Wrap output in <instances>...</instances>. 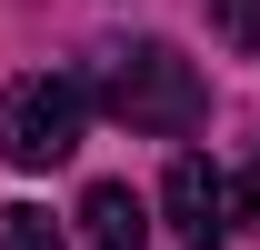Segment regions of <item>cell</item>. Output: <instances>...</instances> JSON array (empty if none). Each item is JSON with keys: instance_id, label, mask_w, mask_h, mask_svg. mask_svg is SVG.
I'll return each mask as SVG.
<instances>
[{"instance_id": "cell-1", "label": "cell", "mask_w": 260, "mask_h": 250, "mask_svg": "<svg viewBox=\"0 0 260 250\" xmlns=\"http://www.w3.org/2000/svg\"><path fill=\"white\" fill-rule=\"evenodd\" d=\"M100 100H110V120L150 130V140H180L200 130L210 90H200V70L170 50V40H130V50H100Z\"/></svg>"}, {"instance_id": "cell-2", "label": "cell", "mask_w": 260, "mask_h": 250, "mask_svg": "<svg viewBox=\"0 0 260 250\" xmlns=\"http://www.w3.org/2000/svg\"><path fill=\"white\" fill-rule=\"evenodd\" d=\"M80 120H90V90L70 70H30L0 90V160L10 170H60L80 150Z\"/></svg>"}, {"instance_id": "cell-3", "label": "cell", "mask_w": 260, "mask_h": 250, "mask_svg": "<svg viewBox=\"0 0 260 250\" xmlns=\"http://www.w3.org/2000/svg\"><path fill=\"white\" fill-rule=\"evenodd\" d=\"M160 220H170L180 250H220V240H230V180H220L200 150H180L170 180H160Z\"/></svg>"}, {"instance_id": "cell-4", "label": "cell", "mask_w": 260, "mask_h": 250, "mask_svg": "<svg viewBox=\"0 0 260 250\" xmlns=\"http://www.w3.org/2000/svg\"><path fill=\"white\" fill-rule=\"evenodd\" d=\"M80 240H90V250H150V210H140L120 180H90V200H80Z\"/></svg>"}, {"instance_id": "cell-5", "label": "cell", "mask_w": 260, "mask_h": 250, "mask_svg": "<svg viewBox=\"0 0 260 250\" xmlns=\"http://www.w3.org/2000/svg\"><path fill=\"white\" fill-rule=\"evenodd\" d=\"M0 250H70V240H60V220L40 210V200H10L0 210Z\"/></svg>"}, {"instance_id": "cell-6", "label": "cell", "mask_w": 260, "mask_h": 250, "mask_svg": "<svg viewBox=\"0 0 260 250\" xmlns=\"http://www.w3.org/2000/svg\"><path fill=\"white\" fill-rule=\"evenodd\" d=\"M210 30H220L240 60H260V0H210Z\"/></svg>"}, {"instance_id": "cell-7", "label": "cell", "mask_w": 260, "mask_h": 250, "mask_svg": "<svg viewBox=\"0 0 260 250\" xmlns=\"http://www.w3.org/2000/svg\"><path fill=\"white\" fill-rule=\"evenodd\" d=\"M230 210H240V220H260V150L240 160V190H230Z\"/></svg>"}]
</instances>
